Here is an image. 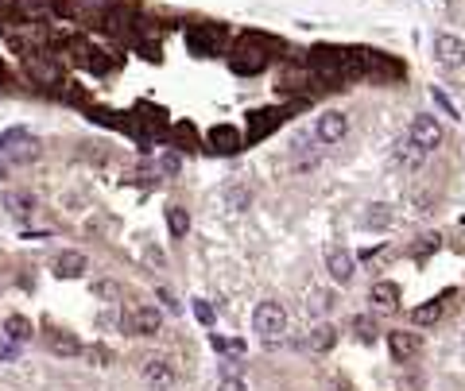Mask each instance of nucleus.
Instances as JSON below:
<instances>
[{
  "label": "nucleus",
  "mask_w": 465,
  "mask_h": 391,
  "mask_svg": "<svg viewBox=\"0 0 465 391\" xmlns=\"http://www.w3.org/2000/svg\"><path fill=\"white\" fill-rule=\"evenodd\" d=\"M287 329V310L279 302H260L252 310V334L260 341H279Z\"/></svg>",
  "instance_id": "f257e3e1"
},
{
  "label": "nucleus",
  "mask_w": 465,
  "mask_h": 391,
  "mask_svg": "<svg viewBox=\"0 0 465 391\" xmlns=\"http://www.w3.org/2000/svg\"><path fill=\"white\" fill-rule=\"evenodd\" d=\"M407 140H411L415 147H422V152H435V147H442V124H438L430 113H419V116L411 120Z\"/></svg>",
  "instance_id": "f03ea898"
},
{
  "label": "nucleus",
  "mask_w": 465,
  "mask_h": 391,
  "mask_svg": "<svg viewBox=\"0 0 465 391\" xmlns=\"http://www.w3.org/2000/svg\"><path fill=\"white\" fill-rule=\"evenodd\" d=\"M345 136H349V116L345 113L326 109L314 120V140H318V144H342Z\"/></svg>",
  "instance_id": "7ed1b4c3"
},
{
  "label": "nucleus",
  "mask_w": 465,
  "mask_h": 391,
  "mask_svg": "<svg viewBox=\"0 0 465 391\" xmlns=\"http://www.w3.org/2000/svg\"><path fill=\"white\" fill-rule=\"evenodd\" d=\"M140 376H144V384L152 391H171L174 384V364L167 361V356H147L144 368H140Z\"/></svg>",
  "instance_id": "20e7f679"
},
{
  "label": "nucleus",
  "mask_w": 465,
  "mask_h": 391,
  "mask_svg": "<svg viewBox=\"0 0 465 391\" xmlns=\"http://www.w3.org/2000/svg\"><path fill=\"white\" fill-rule=\"evenodd\" d=\"M435 58L442 66H450V70H458L465 62V39L461 35H450V31H442V35L435 39Z\"/></svg>",
  "instance_id": "39448f33"
},
{
  "label": "nucleus",
  "mask_w": 465,
  "mask_h": 391,
  "mask_svg": "<svg viewBox=\"0 0 465 391\" xmlns=\"http://www.w3.org/2000/svg\"><path fill=\"white\" fill-rule=\"evenodd\" d=\"M326 271H330V279H334L337 287H345V283H353L357 256L345 252V248H334V252H326Z\"/></svg>",
  "instance_id": "423d86ee"
},
{
  "label": "nucleus",
  "mask_w": 465,
  "mask_h": 391,
  "mask_svg": "<svg viewBox=\"0 0 465 391\" xmlns=\"http://www.w3.org/2000/svg\"><path fill=\"white\" fill-rule=\"evenodd\" d=\"M392 221H396V213H392V205H384V202H372L369 210L361 213V225L369 232H388L392 229Z\"/></svg>",
  "instance_id": "0eeeda50"
},
{
  "label": "nucleus",
  "mask_w": 465,
  "mask_h": 391,
  "mask_svg": "<svg viewBox=\"0 0 465 391\" xmlns=\"http://www.w3.org/2000/svg\"><path fill=\"white\" fill-rule=\"evenodd\" d=\"M388 348H392L396 361H411L419 353V334H407V329H392L388 334Z\"/></svg>",
  "instance_id": "6e6552de"
},
{
  "label": "nucleus",
  "mask_w": 465,
  "mask_h": 391,
  "mask_svg": "<svg viewBox=\"0 0 465 391\" xmlns=\"http://www.w3.org/2000/svg\"><path fill=\"white\" fill-rule=\"evenodd\" d=\"M4 210L20 221L31 217L35 213V194H28V190H4Z\"/></svg>",
  "instance_id": "1a4fd4ad"
},
{
  "label": "nucleus",
  "mask_w": 465,
  "mask_h": 391,
  "mask_svg": "<svg viewBox=\"0 0 465 391\" xmlns=\"http://www.w3.org/2000/svg\"><path fill=\"white\" fill-rule=\"evenodd\" d=\"M369 298H372L376 310H396V306H400V287L388 283V279H376L372 283V290H369Z\"/></svg>",
  "instance_id": "9d476101"
},
{
  "label": "nucleus",
  "mask_w": 465,
  "mask_h": 391,
  "mask_svg": "<svg viewBox=\"0 0 465 391\" xmlns=\"http://www.w3.org/2000/svg\"><path fill=\"white\" fill-rule=\"evenodd\" d=\"M163 326V314L155 310V306H140L136 314H132V329H136L140 337H155Z\"/></svg>",
  "instance_id": "9b49d317"
},
{
  "label": "nucleus",
  "mask_w": 465,
  "mask_h": 391,
  "mask_svg": "<svg viewBox=\"0 0 465 391\" xmlns=\"http://www.w3.org/2000/svg\"><path fill=\"white\" fill-rule=\"evenodd\" d=\"M334 345H337V329L330 326V322L314 326V329H310V337H306V348H310V353H330Z\"/></svg>",
  "instance_id": "f8f14e48"
},
{
  "label": "nucleus",
  "mask_w": 465,
  "mask_h": 391,
  "mask_svg": "<svg viewBox=\"0 0 465 391\" xmlns=\"http://www.w3.org/2000/svg\"><path fill=\"white\" fill-rule=\"evenodd\" d=\"M55 271H58L62 279H78V276H86V256L70 248V252H62V256L55 260Z\"/></svg>",
  "instance_id": "ddd939ff"
},
{
  "label": "nucleus",
  "mask_w": 465,
  "mask_h": 391,
  "mask_svg": "<svg viewBox=\"0 0 465 391\" xmlns=\"http://www.w3.org/2000/svg\"><path fill=\"white\" fill-rule=\"evenodd\" d=\"M47 345H51L55 356H78L82 353V341L74 334H62V329H55V334L47 337Z\"/></svg>",
  "instance_id": "4468645a"
},
{
  "label": "nucleus",
  "mask_w": 465,
  "mask_h": 391,
  "mask_svg": "<svg viewBox=\"0 0 465 391\" xmlns=\"http://www.w3.org/2000/svg\"><path fill=\"white\" fill-rule=\"evenodd\" d=\"M4 337L16 341V345L31 341V322L23 318V314H8V318H4Z\"/></svg>",
  "instance_id": "2eb2a0df"
},
{
  "label": "nucleus",
  "mask_w": 465,
  "mask_h": 391,
  "mask_svg": "<svg viewBox=\"0 0 465 391\" xmlns=\"http://www.w3.org/2000/svg\"><path fill=\"white\" fill-rule=\"evenodd\" d=\"M442 318V298H435V302H422L411 310V322L415 326H435V322Z\"/></svg>",
  "instance_id": "dca6fc26"
},
{
  "label": "nucleus",
  "mask_w": 465,
  "mask_h": 391,
  "mask_svg": "<svg viewBox=\"0 0 465 391\" xmlns=\"http://www.w3.org/2000/svg\"><path fill=\"white\" fill-rule=\"evenodd\" d=\"M167 229H171V237H186L190 232V213L182 205H171L167 210Z\"/></svg>",
  "instance_id": "f3484780"
},
{
  "label": "nucleus",
  "mask_w": 465,
  "mask_h": 391,
  "mask_svg": "<svg viewBox=\"0 0 465 391\" xmlns=\"http://www.w3.org/2000/svg\"><path fill=\"white\" fill-rule=\"evenodd\" d=\"M210 144H218V152H237V147H240V136H237L232 128H225V124H221V128L210 132Z\"/></svg>",
  "instance_id": "a211bd4d"
},
{
  "label": "nucleus",
  "mask_w": 465,
  "mask_h": 391,
  "mask_svg": "<svg viewBox=\"0 0 465 391\" xmlns=\"http://www.w3.org/2000/svg\"><path fill=\"white\" fill-rule=\"evenodd\" d=\"M396 159L407 163V167H419V163L427 159V152H422V147H415L411 140H400V147H396Z\"/></svg>",
  "instance_id": "6ab92c4d"
},
{
  "label": "nucleus",
  "mask_w": 465,
  "mask_h": 391,
  "mask_svg": "<svg viewBox=\"0 0 465 391\" xmlns=\"http://www.w3.org/2000/svg\"><path fill=\"white\" fill-rule=\"evenodd\" d=\"M28 70H31V78H35V81H58L55 62H43V58H35V55L28 58Z\"/></svg>",
  "instance_id": "aec40b11"
},
{
  "label": "nucleus",
  "mask_w": 465,
  "mask_h": 391,
  "mask_svg": "<svg viewBox=\"0 0 465 391\" xmlns=\"http://www.w3.org/2000/svg\"><path fill=\"white\" fill-rule=\"evenodd\" d=\"M16 8H20V16H28V20H43V16L51 12V0H16Z\"/></svg>",
  "instance_id": "412c9836"
},
{
  "label": "nucleus",
  "mask_w": 465,
  "mask_h": 391,
  "mask_svg": "<svg viewBox=\"0 0 465 391\" xmlns=\"http://www.w3.org/2000/svg\"><path fill=\"white\" fill-rule=\"evenodd\" d=\"M353 334L361 337V341H376V322L361 314V318H353Z\"/></svg>",
  "instance_id": "4be33fe9"
},
{
  "label": "nucleus",
  "mask_w": 465,
  "mask_h": 391,
  "mask_svg": "<svg viewBox=\"0 0 465 391\" xmlns=\"http://www.w3.org/2000/svg\"><path fill=\"white\" fill-rule=\"evenodd\" d=\"M159 171H163V174H179V171H182V155H179V152H163V155H159Z\"/></svg>",
  "instance_id": "5701e85b"
},
{
  "label": "nucleus",
  "mask_w": 465,
  "mask_h": 391,
  "mask_svg": "<svg viewBox=\"0 0 465 391\" xmlns=\"http://www.w3.org/2000/svg\"><path fill=\"white\" fill-rule=\"evenodd\" d=\"M334 306H337L334 295H314V298H310V310H314V314H330Z\"/></svg>",
  "instance_id": "b1692460"
},
{
  "label": "nucleus",
  "mask_w": 465,
  "mask_h": 391,
  "mask_svg": "<svg viewBox=\"0 0 465 391\" xmlns=\"http://www.w3.org/2000/svg\"><path fill=\"white\" fill-rule=\"evenodd\" d=\"M248 202H252V194H248V190L245 186H240V190H232V194H229V210H248Z\"/></svg>",
  "instance_id": "393cba45"
},
{
  "label": "nucleus",
  "mask_w": 465,
  "mask_h": 391,
  "mask_svg": "<svg viewBox=\"0 0 465 391\" xmlns=\"http://www.w3.org/2000/svg\"><path fill=\"white\" fill-rule=\"evenodd\" d=\"M194 318L202 322V326H213V318H218V314H213L210 302H202V298H198V302H194Z\"/></svg>",
  "instance_id": "a878e982"
},
{
  "label": "nucleus",
  "mask_w": 465,
  "mask_h": 391,
  "mask_svg": "<svg viewBox=\"0 0 465 391\" xmlns=\"http://www.w3.org/2000/svg\"><path fill=\"white\" fill-rule=\"evenodd\" d=\"M435 248H438V237H435V232H427V237H422V244H415L411 252H415V256H427V252H435Z\"/></svg>",
  "instance_id": "bb28decb"
},
{
  "label": "nucleus",
  "mask_w": 465,
  "mask_h": 391,
  "mask_svg": "<svg viewBox=\"0 0 465 391\" xmlns=\"http://www.w3.org/2000/svg\"><path fill=\"white\" fill-rule=\"evenodd\" d=\"M221 391H248V387H245V380L240 376H225L221 380Z\"/></svg>",
  "instance_id": "cd10ccee"
},
{
  "label": "nucleus",
  "mask_w": 465,
  "mask_h": 391,
  "mask_svg": "<svg viewBox=\"0 0 465 391\" xmlns=\"http://www.w3.org/2000/svg\"><path fill=\"white\" fill-rule=\"evenodd\" d=\"M144 256H147L152 268H163V252H159V248H144Z\"/></svg>",
  "instance_id": "c85d7f7f"
},
{
  "label": "nucleus",
  "mask_w": 465,
  "mask_h": 391,
  "mask_svg": "<svg viewBox=\"0 0 465 391\" xmlns=\"http://www.w3.org/2000/svg\"><path fill=\"white\" fill-rule=\"evenodd\" d=\"M159 298L171 306V314H179V302H174V295H171V290H159Z\"/></svg>",
  "instance_id": "c756f323"
},
{
  "label": "nucleus",
  "mask_w": 465,
  "mask_h": 391,
  "mask_svg": "<svg viewBox=\"0 0 465 391\" xmlns=\"http://www.w3.org/2000/svg\"><path fill=\"white\" fill-rule=\"evenodd\" d=\"M221 372H225V376H240V364L229 361V364H221Z\"/></svg>",
  "instance_id": "7c9ffc66"
},
{
  "label": "nucleus",
  "mask_w": 465,
  "mask_h": 391,
  "mask_svg": "<svg viewBox=\"0 0 465 391\" xmlns=\"http://www.w3.org/2000/svg\"><path fill=\"white\" fill-rule=\"evenodd\" d=\"M78 4H86V8H101L105 0H78Z\"/></svg>",
  "instance_id": "2f4dec72"
},
{
  "label": "nucleus",
  "mask_w": 465,
  "mask_h": 391,
  "mask_svg": "<svg viewBox=\"0 0 465 391\" xmlns=\"http://www.w3.org/2000/svg\"><path fill=\"white\" fill-rule=\"evenodd\" d=\"M461 345H465V337H461Z\"/></svg>",
  "instance_id": "473e14b6"
},
{
  "label": "nucleus",
  "mask_w": 465,
  "mask_h": 391,
  "mask_svg": "<svg viewBox=\"0 0 465 391\" xmlns=\"http://www.w3.org/2000/svg\"><path fill=\"white\" fill-rule=\"evenodd\" d=\"M334 391H337V387H334Z\"/></svg>",
  "instance_id": "72a5a7b5"
}]
</instances>
